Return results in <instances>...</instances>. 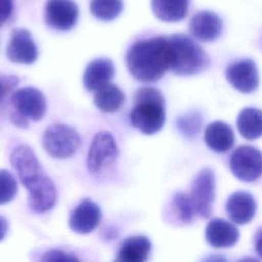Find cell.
<instances>
[{
  "label": "cell",
  "mask_w": 262,
  "mask_h": 262,
  "mask_svg": "<svg viewBox=\"0 0 262 262\" xmlns=\"http://www.w3.org/2000/svg\"><path fill=\"white\" fill-rule=\"evenodd\" d=\"M10 163L29 191L30 208L40 213L51 210L57 199L56 188L51 178L45 174L33 148L27 144L15 146L10 155Z\"/></svg>",
  "instance_id": "1"
},
{
  "label": "cell",
  "mask_w": 262,
  "mask_h": 262,
  "mask_svg": "<svg viewBox=\"0 0 262 262\" xmlns=\"http://www.w3.org/2000/svg\"><path fill=\"white\" fill-rule=\"evenodd\" d=\"M171 59L170 38L159 36L135 42L127 52L126 64L134 79L150 83L170 70Z\"/></svg>",
  "instance_id": "2"
},
{
  "label": "cell",
  "mask_w": 262,
  "mask_h": 262,
  "mask_svg": "<svg viewBox=\"0 0 262 262\" xmlns=\"http://www.w3.org/2000/svg\"><path fill=\"white\" fill-rule=\"evenodd\" d=\"M165 120V99L161 91L148 86L139 88L130 113L131 125L141 133L151 135L162 129Z\"/></svg>",
  "instance_id": "3"
},
{
  "label": "cell",
  "mask_w": 262,
  "mask_h": 262,
  "mask_svg": "<svg viewBox=\"0 0 262 262\" xmlns=\"http://www.w3.org/2000/svg\"><path fill=\"white\" fill-rule=\"evenodd\" d=\"M169 38L172 51L170 70L174 74L191 76L209 66L208 54L190 37L184 34H174Z\"/></svg>",
  "instance_id": "4"
},
{
  "label": "cell",
  "mask_w": 262,
  "mask_h": 262,
  "mask_svg": "<svg viewBox=\"0 0 262 262\" xmlns=\"http://www.w3.org/2000/svg\"><path fill=\"white\" fill-rule=\"evenodd\" d=\"M44 150L54 159L63 160L73 157L81 146L79 133L66 124L49 126L42 137Z\"/></svg>",
  "instance_id": "5"
},
{
  "label": "cell",
  "mask_w": 262,
  "mask_h": 262,
  "mask_svg": "<svg viewBox=\"0 0 262 262\" xmlns=\"http://www.w3.org/2000/svg\"><path fill=\"white\" fill-rule=\"evenodd\" d=\"M229 167L237 179L255 181L262 175V152L253 146L242 145L231 155Z\"/></svg>",
  "instance_id": "6"
},
{
  "label": "cell",
  "mask_w": 262,
  "mask_h": 262,
  "mask_svg": "<svg viewBox=\"0 0 262 262\" xmlns=\"http://www.w3.org/2000/svg\"><path fill=\"white\" fill-rule=\"evenodd\" d=\"M119 155L115 137L107 131H99L93 137L88 155L87 168L90 173H98L116 161Z\"/></svg>",
  "instance_id": "7"
},
{
  "label": "cell",
  "mask_w": 262,
  "mask_h": 262,
  "mask_svg": "<svg viewBox=\"0 0 262 262\" xmlns=\"http://www.w3.org/2000/svg\"><path fill=\"white\" fill-rule=\"evenodd\" d=\"M188 194L195 215L202 218L210 217L215 199V178L211 169L204 168L196 174Z\"/></svg>",
  "instance_id": "8"
},
{
  "label": "cell",
  "mask_w": 262,
  "mask_h": 262,
  "mask_svg": "<svg viewBox=\"0 0 262 262\" xmlns=\"http://www.w3.org/2000/svg\"><path fill=\"white\" fill-rule=\"evenodd\" d=\"M11 103L17 113L35 122L42 120L47 110L44 94L32 86L23 87L14 91L11 96Z\"/></svg>",
  "instance_id": "9"
},
{
  "label": "cell",
  "mask_w": 262,
  "mask_h": 262,
  "mask_svg": "<svg viewBox=\"0 0 262 262\" xmlns=\"http://www.w3.org/2000/svg\"><path fill=\"white\" fill-rule=\"evenodd\" d=\"M44 17L50 28L57 31H69L77 24L79 8L73 0H47Z\"/></svg>",
  "instance_id": "10"
},
{
  "label": "cell",
  "mask_w": 262,
  "mask_h": 262,
  "mask_svg": "<svg viewBox=\"0 0 262 262\" xmlns=\"http://www.w3.org/2000/svg\"><path fill=\"white\" fill-rule=\"evenodd\" d=\"M6 56L10 61L23 64H32L37 60L38 48L30 31L16 28L11 32Z\"/></svg>",
  "instance_id": "11"
},
{
  "label": "cell",
  "mask_w": 262,
  "mask_h": 262,
  "mask_svg": "<svg viewBox=\"0 0 262 262\" xmlns=\"http://www.w3.org/2000/svg\"><path fill=\"white\" fill-rule=\"evenodd\" d=\"M226 79L233 88L243 93H251L259 85L257 67L249 58L230 63L226 69Z\"/></svg>",
  "instance_id": "12"
},
{
  "label": "cell",
  "mask_w": 262,
  "mask_h": 262,
  "mask_svg": "<svg viewBox=\"0 0 262 262\" xmlns=\"http://www.w3.org/2000/svg\"><path fill=\"white\" fill-rule=\"evenodd\" d=\"M100 219L99 206L90 199H83L72 212L69 226L76 233L87 234L97 227Z\"/></svg>",
  "instance_id": "13"
},
{
  "label": "cell",
  "mask_w": 262,
  "mask_h": 262,
  "mask_svg": "<svg viewBox=\"0 0 262 262\" xmlns=\"http://www.w3.org/2000/svg\"><path fill=\"white\" fill-rule=\"evenodd\" d=\"M189 31L195 39L203 42H211L220 36L222 20L215 12L203 10L191 17Z\"/></svg>",
  "instance_id": "14"
},
{
  "label": "cell",
  "mask_w": 262,
  "mask_h": 262,
  "mask_svg": "<svg viewBox=\"0 0 262 262\" xmlns=\"http://www.w3.org/2000/svg\"><path fill=\"white\" fill-rule=\"evenodd\" d=\"M256 209L254 196L247 191H235L229 195L226 202L228 217L239 225L249 223L254 218Z\"/></svg>",
  "instance_id": "15"
},
{
  "label": "cell",
  "mask_w": 262,
  "mask_h": 262,
  "mask_svg": "<svg viewBox=\"0 0 262 262\" xmlns=\"http://www.w3.org/2000/svg\"><path fill=\"white\" fill-rule=\"evenodd\" d=\"M115 75V67L111 59L100 57L91 60L83 75V84L86 90L94 92L111 82Z\"/></svg>",
  "instance_id": "16"
},
{
  "label": "cell",
  "mask_w": 262,
  "mask_h": 262,
  "mask_svg": "<svg viewBox=\"0 0 262 262\" xmlns=\"http://www.w3.org/2000/svg\"><path fill=\"white\" fill-rule=\"evenodd\" d=\"M239 236L237 228L230 222L214 218L206 227V239L214 248H229L235 245Z\"/></svg>",
  "instance_id": "17"
},
{
  "label": "cell",
  "mask_w": 262,
  "mask_h": 262,
  "mask_svg": "<svg viewBox=\"0 0 262 262\" xmlns=\"http://www.w3.org/2000/svg\"><path fill=\"white\" fill-rule=\"evenodd\" d=\"M151 250V243L144 235H133L126 238L118 252L117 261L120 262H144Z\"/></svg>",
  "instance_id": "18"
},
{
  "label": "cell",
  "mask_w": 262,
  "mask_h": 262,
  "mask_svg": "<svg viewBox=\"0 0 262 262\" xmlns=\"http://www.w3.org/2000/svg\"><path fill=\"white\" fill-rule=\"evenodd\" d=\"M204 138L208 147L217 152L227 151L234 143V134L231 128L222 121L209 124Z\"/></svg>",
  "instance_id": "19"
},
{
  "label": "cell",
  "mask_w": 262,
  "mask_h": 262,
  "mask_svg": "<svg viewBox=\"0 0 262 262\" xmlns=\"http://www.w3.org/2000/svg\"><path fill=\"white\" fill-rule=\"evenodd\" d=\"M150 6L154 14L159 19L175 23L186 16L189 0H151Z\"/></svg>",
  "instance_id": "20"
},
{
  "label": "cell",
  "mask_w": 262,
  "mask_h": 262,
  "mask_svg": "<svg viewBox=\"0 0 262 262\" xmlns=\"http://www.w3.org/2000/svg\"><path fill=\"white\" fill-rule=\"evenodd\" d=\"M239 134L249 140L262 136V111L255 107H246L241 111L236 119Z\"/></svg>",
  "instance_id": "21"
},
{
  "label": "cell",
  "mask_w": 262,
  "mask_h": 262,
  "mask_svg": "<svg viewBox=\"0 0 262 262\" xmlns=\"http://www.w3.org/2000/svg\"><path fill=\"white\" fill-rule=\"evenodd\" d=\"M125 95L122 90L113 83H107L94 91V104L103 113L117 112L124 103Z\"/></svg>",
  "instance_id": "22"
},
{
  "label": "cell",
  "mask_w": 262,
  "mask_h": 262,
  "mask_svg": "<svg viewBox=\"0 0 262 262\" xmlns=\"http://www.w3.org/2000/svg\"><path fill=\"white\" fill-rule=\"evenodd\" d=\"M123 0H90L91 14L102 21L117 18L123 10Z\"/></svg>",
  "instance_id": "23"
},
{
  "label": "cell",
  "mask_w": 262,
  "mask_h": 262,
  "mask_svg": "<svg viewBox=\"0 0 262 262\" xmlns=\"http://www.w3.org/2000/svg\"><path fill=\"white\" fill-rule=\"evenodd\" d=\"M17 192L14 176L5 169H0V206L11 202Z\"/></svg>",
  "instance_id": "24"
},
{
  "label": "cell",
  "mask_w": 262,
  "mask_h": 262,
  "mask_svg": "<svg viewBox=\"0 0 262 262\" xmlns=\"http://www.w3.org/2000/svg\"><path fill=\"white\" fill-rule=\"evenodd\" d=\"M173 206L175 208L178 218L185 223H188L192 220L195 215L191 200L189 194L184 192H178L173 198Z\"/></svg>",
  "instance_id": "25"
},
{
  "label": "cell",
  "mask_w": 262,
  "mask_h": 262,
  "mask_svg": "<svg viewBox=\"0 0 262 262\" xmlns=\"http://www.w3.org/2000/svg\"><path fill=\"white\" fill-rule=\"evenodd\" d=\"M42 261H46V262H69V261H79V258L76 257L74 254L68 253L66 251L62 250H50L47 251L46 253L43 254Z\"/></svg>",
  "instance_id": "26"
},
{
  "label": "cell",
  "mask_w": 262,
  "mask_h": 262,
  "mask_svg": "<svg viewBox=\"0 0 262 262\" xmlns=\"http://www.w3.org/2000/svg\"><path fill=\"white\" fill-rule=\"evenodd\" d=\"M17 83L18 78L13 75L0 76V102L17 85Z\"/></svg>",
  "instance_id": "27"
},
{
  "label": "cell",
  "mask_w": 262,
  "mask_h": 262,
  "mask_svg": "<svg viewBox=\"0 0 262 262\" xmlns=\"http://www.w3.org/2000/svg\"><path fill=\"white\" fill-rule=\"evenodd\" d=\"M192 119H193L192 117H182V118H179L177 123L179 130H181V132L185 133L188 136H190L192 132L193 133L198 132L201 125V121L196 120L192 123Z\"/></svg>",
  "instance_id": "28"
},
{
  "label": "cell",
  "mask_w": 262,
  "mask_h": 262,
  "mask_svg": "<svg viewBox=\"0 0 262 262\" xmlns=\"http://www.w3.org/2000/svg\"><path fill=\"white\" fill-rule=\"evenodd\" d=\"M14 8V0H0V27L11 16Z\"/></svg>",
  "instance_id": "29"
},
{
  "label": "cell",
  "mask_w": 262,
  "mask_h": 262,
  "mask_svg": "<svg viewBox=\"0 0 262 262\" xmlns=\"http://www.w3.org/2000/svg\"><path fill=\"white\" fill-rule=\"evenodd\" d=\"M10 120L13 125H15L18 128H27L29 126V119L23 116L21 114L17 113L16 111L11 114Z\"/></svg>",
  "instance_id": "30"
},
{
  "label": "cell",
  "mask_w": 262,
  "mask_h": 262,
  "mask_svg": "<svg viewBox=\"0 0 262 262\" xmlns=\"http://www.w3.org/2000/svg\"><path fill=\"white\" fill-rule=\"evenodd\" d=\"M255 250L257 254L262 258V229L258 231L255 237Z\"/></svg>",
  "instance_id": "31"
},
{
  "label": "cell",
  "mask_w": 262,
  "mask_h": 262,
  "mask_svg": "<svg viewBox=\"0 0 262 262\" xmlns=\"http://www.w3.org/2000/svg\"><path fill=\"white\" fill-rule=\"evenodd\" d=\"M7 230H8V222L3 216H0V241H2L5 237Z\"/></svg>",
  "instance_id": "32"
}]
</instances>
